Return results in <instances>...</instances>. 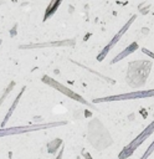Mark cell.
<instances>
[{
    "instance_id": "obj_12",
    "label": "cell",
    "mask_w": 154,
    "mask_h": 159,
    "mask_svg": "<svg viewBox=\"0 0 154 159\" xmlns=\"http://www.w3.org/2000/svg\"><path fill=\"white\" fill-rule=\"evenodd\" d=\"M153 152H154V140H153V142H152V144L147 148V150L144 152V154L142 155V158H140V159H148V158L152 155V153H153Z\"/></svg>"
},
{
    "instance_id": "obj_13",
    "label": "cell",
    "mask_w": 154,
    "mask_h": 159,
    "mask_svg": "<svg viewBox=\"0 0 154 159\" xmlns=\"http://www.w3.org/2000/svg\"><path fill=\"white\" fill-rule=\"evenodd\" d=\"M142 52H143V53H145V55H148L149 57H152V58L154 60V52H152V51H150V50H148L147 47H143V48H142Z\"/></svg>"
},
{
    "instance_id": "obj_7",
    "label": "cell",
    "mask_w": 154,
    "mask_h": 159,
    "mask_svg": "<svg viewBox=\"0 0 154 159\" xmlns=\"http://www.w3.org/2000/svg\"><path fill=\"white\" fill-rule=\"evenodd\" d=\"M60 46H75V40H62V41H50L45 43L22 45L20 46V48H41V47H60Z\"/></svg>"
},
{
    "instance_id": "obj_9",
    "label": "cell",
    "mask_w": 154,
    "mask_h": 159,
    "mask_svg": "<svg viewBox=\"0 0 154 159\" xmlns=\"http://www.w3.org/2000/svg\"><path fill=\"white\" fill-rule=\"evenodd\" d=\"M25 89H26V87L24 86L22 88H21V91L19 92V94L16 96V98L14 99V103L10 106V108H9V111H7V113L5 114V117H4V119H2V122H1V128H4L5 127V124L7 123V120L10 119V117L12 116V113H14V111L16 109V107H17V104H19V102H20V99H21V97H22V94H24V92H25Z\"/></svg>"
},
{
    "instance_id": "obj_11",
    "label": "cell",
    "mask_w": 154,
    "mask_h": 159,
    "mask_svg": "<svg viewBox=\"0 0 154 159\" xmlns=\"http://www.w3.org/2000/svg\"><path fill=\"white\" fill-rule=\"evenodd\" d=\"M15 87V81H11L9 84H7V87L5 88V91H4V93L1 94V97H0V107L2 106V102L6 99V97L9 96V93L12 91V88Z\"/></svg>"
},
{
    "instance_id": "obj_6",
    "label": "cell",
    "mask_w": 154,
    "mask_h": 159,
    "mask_svg": "<svg viewBox=\"0 0 154 159\" xmlns=\"http://www.w3.org/2000/svg\"><path fill=\"white\" fill-rule=\"evenodd\" d=\"M135 19H137V15H133V16H132V17H130V19H129L124 25H123V27H122V29H120V30H119V31L113 36V39L108 42V45H107V46H106V47L99 52V55L97 56V60H98V61H103V60L106 58V56L108 55V52H109V51H111V50H112V48L118 43V41H119V40L122 39V36L127 32V30L130 27V25L134 22V20H135Z\"/></svg>"
},
{
    "instance_id": "obj_14",
    "label": "cell",
    "mask_w": 154,
    "mask_h": 159,
    "mask_svg": "<svg viewBox=\"0 0 154 159\" xmlns=\"http://www.w3.org/2000/svg\"><path fill=\"white\" fill-rule=\"evenodd\" d=\"M62 154H63V147H61V150H60V153H58L57 159H61V158H62Z\"/></svg>"
},
{
    "instance_id": "obj_2",
    "label": "cell",
    "mask_w": 154,
    "mask_h": 159,
    "mask_svg": "<svg viewBox=\"0 0 154 159\" xmlns=\"http://www.w3.org/2000/svg\"><path fill=\"white\" fill-rule=\"evenodd\" d=\"M67 124L66 120H58V122H50V123H38V124H27V125H19V127H10V128H0V137H7V135H16V134H24L32 130H40V129H48L53 127H60Z\"/></svg>"
},
{
    "instance_id": "obj_4",
    "label": "cell",
    "mask_w": 154,
    "mask_h": 159,
    "mask_svg": "<svg viewBox=\"0 0 154 159\" xmlns=\"http://www.w3.org/2000/svg\"><path fill=\"white\" fill-rule=\"evenodd\" d=\"M154 97V89H145V91H135L129 93L122 94H113L108 97L94 98L93 103H102V102H116V101H129V99H140V98H149Z\"/></svg>"
},
{
    "instance_id": "obj_1",
    "label": "cell",
    "mask_w": 154,
    "mask_h": 159,
    "mask_svg": "<svg viewBox=\"0 0 154 159\" xmlns=\"http://www.w3.org/2000/svg\"><path fill=\"white\" fill-rule=\"evenodd\" d=\"M152 62L149 61H133L129 63L127 72V82L132 87L143 86L147 82Z\"/></svg>"
},
{
    "instance_id": "obj_10",
    "label": "cell",
    "mask_w": 154,
    "mask_h": 159,
    "mask_svg": "<svg viewBox=\"0 0 154 159\" xmlns=\"http://www.w3.org/2000/svg\"><path fill=\"white\" fill-rule=\"evenodd\" d=\"M61 2H62V0H51L50 1L48 6H47V9L45 11V15H43V21H46L47 19H50L57 11V9L61 5Z\"/></svg>"
},
{
    "instance_id": "obj_15",
    "label": "cell",
    "mask_w": 154,
    "mask_h": 159,
    "mask_svg": "<svg viewBox=\"0 0 154 159\" xmlns=\"http://www.w3.org/2000/svg\"><path fill=\"white\" fill-rule=\"evenodd\" d=\"M77 159H81V158H79V157H77Z\"/></svg>"
},
{
    "instance_id": "obj_5",
    "label": "cell",
    "mask_w": 154,
    "mask_h": 159,
    "mask_svg": "<svg viewBox=\"0 0 154 159\" xmlns=\"http://www.w3.org/2000/svg\"><path fill=\"white\" fill-rule=\"evenodd\" d=\"M41 81H42L45 84H47V86H50V87H52V88L57 89V91H58V92H61L62 94H66L67 97H70V98H72V99H75V101H77V102H79V103H82V104H84V106H88V107L94 108V107H93L92 104H89V102H87V101H86L83 97H81L79 94H77L76 92H73V91H72V89H70L68 87L63 86L62 83L57 82L56 80L51 78L50 76L45 75V76L41 78Z\"/></svg>"
},
{
    "instance_id": "obj_3",
    "label": "cell",
    "mask_w": 154,
    "mask_h": 159,
    "mask_svg": "<svg viewBox=\"0 0 154 159\" xmlns=\"http://www.w3.org/2000/svg\"><path fill=\"white\" fill-rule=\"evenodd\" d=\"M153 133H154V120H153L150 124H148L128 145H125V147L120 150V153L118 154V159H127V158H129V157L135 152V149H137L138 147H140V145L143 144V142H145V139H147L148 137H150Z\"/></svg>"
},
{
    "instance_id": "obj_8",
    "label": "cell",
    "mask_w": 154,
    "mask_h": 159,
    "mask_svg": "<svg viewBox=\"0 0 154 159\" xmlns=\"http://www.w3.org/2000/svg\"><path fill=\"white\" fill-rule=\"evenodd\" d=\"M139 48V45L137 43V42H132L130 45H128L120 53H118L112 61H111V65H114V63H117V62H119V61H122L123 58H125L127 56H129L130 53H133L134 51H137Z\"/></svg>"
}]
</instances>
